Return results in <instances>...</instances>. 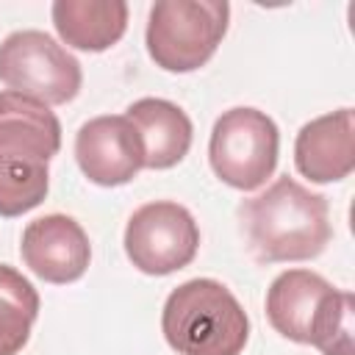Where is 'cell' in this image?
<instances>
[{
	"label": "cell",
	"mask_w": 355,
	"mask_h": 355,
	"mask_svg": "<svg viewBox=\"0 0 355 355\" xmlns=\"http://www.w3.org/2000/svg\"><path fill=\"white\" fill-rule=\"evenodd\" d=\"M227 22L225 0H158L147 17V53L166 72H194L216 53Z\"/></svg>",
	"instance_id": "obj_4"
},
{
	"label": "cell",
	"mask_w": 355,
	"mask_h": 355,
	"mask_svg": "<svg viewBox=\"0 0 355 355\" xmlns=\"http://www.w3.org/2000/svg\"><path fill=\"white\" fill-rule=\"evenodd\" d=\"M75 158L92 183L122 186L144 169V144L125 114H105L80 125L75 136Z\"/></svg>",
	"instance_id": "obj_8"
},
{
	"label": "cell",
	"mask_w": 355,
	"mask_h": 355,
	"mask_svg": "<svg viewBox=\"0 0 355 355\" xmlns=\"http://www.w3.org/2000/svg\"><path fill=\"white\" fill-rule=\"evenodd\" d=\"M39 316V291L22 272L0 263V355H17Z\"/></svg>",
	"instance_id": "obj_14"
},
{
	"label": "cell",
	"mask_w": 355,
	"mask_h": 355,
	"mask_svg": "<svg viewBox=\"0 0 355 355\" xmlns=\"http://www.w3.org/2000/svg\"><path fill=\"white\" fill-rule=\"evenodd\" d=\"M200 247L194 216L172 202L155 200L133 211L125 227V252L144 275H172L189 266Z\"/></svg>",
	"instance_id": "obj_7"
},
{
	"label": "cell",
	"mask_w": 355,
	"mask_h": 355,
	"mask_svg": "<svg viewBox=\"0 0 355 355\" xmlns=\"http://www.w3.org/2000/svg\"><path fill=\"white\" fill-rule=\"evenodd\" d=\"M25 266L47 283H72L83 277L92 261L86 230L67 214H47L22 230L19 244Z\"/></svg>",
	"instance_id": "obj_9"
},
{
	"label": "cell",
	"mask_w": 355,
	"mask_h": 355,
	"mask_svg": "<svg viewBox=\"0 0 355 355\" xmlns=\"http://www.w3.org/2000/svg\"><path fill=\"white\" fill-rule=\"evenodd\" d=\"M0 80L8 92L64 105L78 97L83 72L78 58L44 31H14L0 42Z\"/></svg>",
	"instance_id": "obj_6"
},
{
	"label": "cell",
	"mask_w": 355,
	"mask_h": 355,
	"mask_svg": "<svg viewBox=\"0 0 355 355\" xmlns=\"http://www.w3.org/2000/svg\"><path fill=\"white\" fill-rule=\"evenodd\" d=\"M125 116L141 136L147 169H169L186 158L194 130L183 108L161 97H141L128 105Z\"/></svg>",
	"instance_id": "obj_11"
},
{
	"label": "cell",
	"mask_w": 355,
	"mask_h": 355,
	"mask_svg": "<svg viewBox=\"0 0 355 355\" xmlns=\"http://www.w3.org/2000/svg\"><path fill=\"white\" fill-rule=\"evenodd\" d=\"M61 150V122L50 105L0 92V216H22L50 189V158Z\"/></svg>",
	"instance_id": "obj_2"
},
{
	"label": "cell",
	"mask_w": 355,
	"mask_h": 355,
	"mask_svg": "<svg viewBox=\"0 0 355 355\" xmlns=\"http://www.w3.org/2000/svg\"><path fill=\"white\" fill-rule=\"evenodd\" d=\"M250 255L258 263L311 261L333 239L330 202L283 175L266 191L247 197L236 208Z\"/></svg>",
	"instance_id": "obj_1"
},
{
	"label": "cell",
	"mask_w": 355,
	"mask_h": 355,
	"mask_svg": "<svg viewBox=\"0 0 355 355\" xmlns=\"http://www.w3.org/2000/svg\"><path fill=\"white\" fill-rule=\"evenodd\" d=\"M277 150L280 130L275 119L258 108L239 105L214 122L208 161L222 183L252 191L272 178L277 166Z\"/></svg>",
	"instance_id": "obj_5"
},
{
	"label": "cell",
	"mask_w": 355,
	"mask_h": 355,
	"mask_svg": "<svg viewBox=\"0 0 355 355\" xmlns=\"http://www.w3.org/2000/svg\"><path fill=\"white\" fill-rule=\"evenodd\" d=\"M50 17L61 42L86 53L114 47L128 31V3L122 0H55Z\"/></svg>",
	"instance_id": "obj_12"
},
{
	"label": "cell",
	"mask_w": 355,
	"mask_h": 355,
	"mask_svg": "<svg viewBox=\"0 0 355 355\" xmlns=\"http://www.w3.org/2000/svg\"><path fill=\"white\" fill-rule=\"evenodd\" d=\"M161 330L178 355H241L250 319L227 286L194 277L166 297Z\"/></svg>",
	"instance_id": "obj_3"
},
{
	"label": "cell",
	"mask_w": 355,
	"mask_h": 355,
	"mask_svg": "<svg viewBox=\"0 0 355 355\" xmlns=\"http://www.w3.org/2000/svg\"><path fill=\"white\" fill-rule=\"evenodd\" d=\"M294 164L313 183L344 180L355 169L352 108H338L302 125L294 141Z\"/></svg>",
	"instance_id": "obj_10"
},
{
	"label": "cell",
	"mask_w": 355,
	"mask_h": 355,
	"mask_svg": "<svg viewBox=\"0 0 355 355\" xmlns=\"http://www.w3.org/2000/svg\"><path fill=\"white\" fill-rule=\"evenodd\" d=\"M333 286L311 269H286L280 272L266 291V316L269 324L288 341L308 344L311 322L319 311V302Z\"/></svg>",
	"instance_id": "obj_13"
},
{
	"label": "cell",
	"mask_w": 355,
	"mask_h": 355,
	"mask_svg": "<svg viewBox=\"0 0 355 355\" xmlns=\"http://www.w3.org/2000/svg\"><path fill=\"white\" fill-rule=\"evenodd\" d=\"M311 347L322 355H352V294L330 288L311 322Z\"/></svg>",
	"instance_id": "obj_15"
}]
</instances>
